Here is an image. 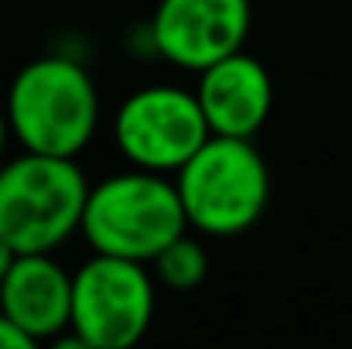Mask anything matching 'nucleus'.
I'll use <instances>...</instances> for the list:
<instances>
[{
	"label": "nucleus",
	"mask_w": 352,
	"mask_h": 349,
	"mask_svg": "<svg viewBox=\"0 0 352 349\" xmlns=\"http://www.w3.org/2000/svg\"><path fill=\"white\" fill-rule=\"evenodd\" d=\"M0 312L34 343L62 336L72 315V274L52 253H17L0 281Z\"/></svg>",
	"instance_id": "obj_9"
},
{
	"label": "nucleus",
	"mask_w": 352,
	"mask_h": 349,
	"mask_svg": "<svg viewBox=\"0 0 352 349\" xmlns=\"http://www.w3.org/2000/svg\"><path fill=\"white\" fill-rule=\"evenodd\" d=\"M93 253L151 264L171 240L188 233V216L175 182L157 171L130 168L89 185L82 226Z\"/></svg>",
	"instance_id": "obj_2"
},
{
	"label": "nucleus",
	"mask_w": 352,
	"mask_h": 349,
	"mask_svg": "<svg viewBox=\"0 0 352 349\" xmlns=\"http://www.w3.org/2000/svg\"><path fill=\"white\" fill-rule=\"evenodd\" d=\"M154 322V277L147 264L93 253L72 274L69 329L86 349H126Z\"/></svg>",
	"instance_id": "obj_5"
},
{
	"label": "nucleus",
	"mask_w": 352,
	"mask_h": 349,
	"mask_svg": "<svg viewBox=\"0 0 352 349\" xmlns=\"http://www.w3.org/2000/svg\"><path fill=\"white\" fill-rule=\"evenodd\" d=\"M3 114L24 151L79 158L100 127V93L79 62L41 55L10 79Z\"/></svg>",
	"instance_id": "obj_1"
},
{
	"label": "nucleus",
	"mask_w": 352,
	"mask_h": 349,
	"mask_svg": "<svg viewBox=\"0 0 352 349\" xmlns=\"http://www.w3.org/2000/svg\"><path fill=\"white\" fill-rule=\"evenodd\" d=\"M250 21V0H157L151 45L164 62L202 72L246 45Z\"/></svg>",
	"instance_id": "obj_7"
},
{
	"label": "nucleus",
	"mask_w": 352,
	"mask_h": 349,
	"mask_svg": "<svg viewBox=\"0 0 352 349\" xmlns=\"http://www.w3.org/2000/svg\"><path fill=\"white\" fill-rule=\"evenodd\" d=\"M175 189L188 226L206 236H236L263 216L270 202V171L253 137L209 134L175 171Z\"/></svg>",
	"instance_id": "obj_4"
},
{
	"label": "nucleus",
	"mask_w": 352,
	"mask_h": 349,
	"mask_svg": "<svg viewBox=\"0 0 352 349\" xmlns=\"http://www.w3.org/2000/svg\"><path fill=\"white\" fill-rule=\"evenodd\" d=\"M199 96L182 86H144L117 110L113 137L130 168L175 175L209 137Z\"/></svg>",
	"instance_id": "obj_6"
},
{
	"label": "nucleus",
	"mask_w": 352,
	"mask_h": 349,
	"mask_svg": "<svg viewBox=\"0 0 352 349\" xmlns=\"http://www.w3.org/2000/svg\"><path fill=\"white\" fill-rule=\"evenodd\" d=\"M195 96L209 130L223 137H253L274 110L270 72L243 48L199 72Z\"/></svg>",
	"instance_id": "obj_8"
},
{
	"label": "nucleus",
	"mask_w": 352,
	"mask_h": 349,
	"mask_svg": "<svg viewBox=\"0 0 352 349\" xmlns=\"http://www.w3.org/2000/svg\"><path fill=\"white\" fill-rule=\"evenodd\" d=\"M86 195L76 158L24 151L0 165V236L17 253H52L79 233Z\"/></svg>",
	"instance_id": "obj_3"
},
{
	"label": "nucleus",
	"mask_w": 352,
	"mask_h": 349,
	"mask_svg": "<svg viewBox=\"0 0 352 349\" xmlns=\"http://www.w3.org/2000/svg\"><path fill=\"white\" fill-rule=\"evenodd\" d=\"M14 257H17V250H14V246H10V243H7V240L0 236V281H3V274L10 271Z\"/></svg>",
	"instance_id": "obj_12"
},
{
	"label": "nucleus",
	"mask_w": 352,
	"mask_h": 349,
	"mask_svg": "<svg viewBox=\"0 0 352 349\" xmlns=\"http://www.w3.org/2000/svg\"><path fill=\"white\" fill-rule=\"evenodd\" d=\"M7 134H10V127H7V114L0 110V158H3V144H7Z\"/></svg>",
	"instance_id": "obj_13"
},
{
	"label": "nucleus",
	"mask_w": 352,
	"mask_h": 349,
	"mask_svg": "<svg viewBox=\"0 0 352 349\" xmlns=\"http://www.w3.org/2000/svg\"><path fill=\"white\" fill-rule=\"evenodd\" d=\"M154 277L171 288V291H195L206 274H209V253L199 240H192L188 233H182L178 240H171L154 260Z\"/></svg>",
	"instance_id": "obj_10"
},
{
	"label": "nucleus",
	"mask_w": 352,
	"mask_h": 349,
	"mask_svg": "<svg viewBox=\"0 0 352 349\" xmlns=\"http://www.w3.org/2000/svg\"><path fill=\"white\" fill-rule=\"evenodd\" d=\"M34 346V339L14 322V319H7L3 312H0V349H31Z\"/></svg>",
	"instance_id": "obj_11"
}]
</instances>
